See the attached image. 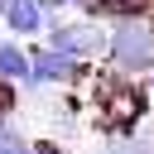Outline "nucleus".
I'll return each instance as SVG.
<instances>
[{
    "mask_svg": "<svg viewBox=\"0 0 154 154\" xmlns=\"http://www.w3.org/2000/svg\"><path fill=\"white\" fill-rule=\"evenodd\" d=\"M106 63L125 77L154 67V24L149 19H111L106 29Z\"/></svg>",
    "mask_w": 154,
    "mask_h": 154,
    "instance_id": "f257e3e1",
    "label": "nucleus"
},
{
    "mask_svg": "<svg viewBox=\"0 0 154 154\" xmlns=\"http://www.w3.org/2000/svg\"><path fill=\"white\" fill-rule=\"evenodd\" d=\"M48 48L72 58V63H87V58H106V29L96 19H53L48 29Z\"/></svg>",
    "mask_w": 154,
    "mask_h": 154,
    "instance_id": "f03ea898",
    "label": "nucleus"
},
{
    "mask_svg": "<svg viewBox=\"0 0 154 154\" xmlns=\"http://www.w3.org/2000/svg\"><path fill=\"white\" fill-rule=\"evenodd\" d=\"M24 53H29V82H24V87H38V91H48V87H77L82 63L53 53L48 43H34V48H24Z\"/></svg>",
    "mask_w": 154,
    "mask_h": 154,
    "instance_id": "7ed1b4c3",
    "label": "nucleus"
},
{
    "mask_svg": "<svg viewBox=\"0 0 154 154\" xmlns=\"http://www.w3.org/2000/svg\"><path fill=\"white\" fill-rule=\"evenodd\" d=\"M0 19H5V29H10L14 38H38V34L48 29V14H43L34 0H10Z\"/></svg>",
    "mask_w": 154,
    "mask_h": 154,
    "instance_id": "20e7f679",
    "label": "nucleus"
},
{
    "mask_svg": "<svg viewBox=\"0 0 154 154\" xmlns=\"http://www.w3.org/2000/svg\"><path fill=\"white\" fill-rule=\"evenodd\" d=\"M0 82H14V87L29 82V53L14 38H0Z\"/></svg>",
    "mask_w": 154,
    "mask_h": 154,
    "instance_id": "39448f33",
    "label": "nucleus"
},
{
    "mask_svg": "<svg viewBox=\"0 0 154 154\" xmlns=\"http://www.w3.org/2000/svg\"><path fill=\"white\" fill-rule=\"evenodd\" d=\"M0 154H38V149H34V140H24L10 120H0Z\"/></svg>",
    "mask_w": 154,
    "mask_h": 154,
    "instance_id": "423d86ee",
    "label": "nucleus"
},
{
    "mask_svg": "<svg viewBox=\"0 0 154 154\" xmlns=\"http://www.w3.org/2000/svg\"><path fill=\"white\" fill-rule=\"evenodd\" d=\"M34 5H38L43 14H67V10H72V0H34Z\"/></svg>",
    "mask_w": 154,
    "mask_h": 154,
    "instance_id": "0eeeda50",
    "label": "nucleus"
},
{
    "mask_svg": "<svg viewBox=\"0 0 154 154\" xmlns=\"http://www.w3.org/2000/svg\"><path fill=\"white\" fill-rule=\"evenodd\" d=\"M144 87H149V91H154V67H149V77H144Z\"/></svg>",
    "mask_w": 154,
    "mask_h": 154,
    "instance_id": "6e6552de",
    "label": "nucleus"
},
{
    "mask_svg": "<svg viewBox=\"0 0 154 154\" xmlns=\"http://www.w3.org/2000/svg\"><path fill=\"white\" fill-rule=\"evenodd\" d=\"M5 5H10V0H0V14H5Z\"/></svg>",
    "mask_w": 154,
    "mask_h": 154,
    "instance_id": "1a4fd4ad",
    "label": "nucleus"
}]
</instances>
